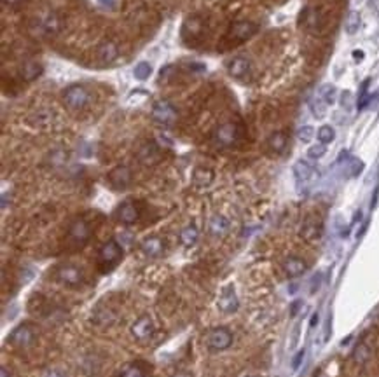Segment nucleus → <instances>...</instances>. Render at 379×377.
I'll return each mask as SVG.
<instances>
[{
	"label": "nucleus",
	"instance_id": "nucleus-1",
	"mask_svg": "<svg viewBox=\"0 0 379 377\" xmlns=\"http://www.w3.org/2000/svg\"><path fill=\"white\" fill-rule=\"evenodd\" d=\"M91 94L89 91L86 89L81 84H74V86H68L65 91H63V101L68 109L72 110H81L84 109L86 105L89 103Z\"/></svg>",
	"mask_w": 379,
	"mask_h": 377
},
{
	"label": "nucleus",
	"instance_id": "nucleus-26",
	"mask_svg": "<svg viewBox=\"0 0 379 377\" xmlns=\"http://www.w3.org/2000/svg\"><path fill=\"white\" fill-rule=\"evenodd\" d=\"M360 25H362V18H360L358 11H350L346 16V21H344V30H346L348 35H353V33L358 32Z\"/></svg>",
	"mask_w": 379,
	"mask_h": 377
},
{
	"label": "nucleus",
	"instance_id": "nucleus-34",
	"mask_svg": "<svg viewBox=\"0 0 379 377\" xmlns=\"http://www.w3.org/2000/svg\"><path fill=\"white\" fill-rule=\"evenodd\" d=\"M51 119H52V112H49V110H40V112L35 114V124H39V126L49 124Z\"/></svg>",
	"mask_w": 379,
	"mask_h": 377
},
{
	"label": "nucleus",
	"instance_id": "nucleus-23",
	"mask_svg": "<svg viewBox=\"0 0 379 377\" xmlns=\"http://www.w3.org/2000/svg\"><path fill=\"white\" fill-rule=\"evenodd\" d=\"M229 231V220L222 215H215L210 220V232L213 236H224Z\"/></svg>",
	"mask_w": 379,
	"mask_h": 377
},
{
	"label": "nucleus",
	"instance_id": "nucleus-30",
	"mask_svg": "<svg viewBox=\"0 0 379 377\" xmlns=\"http://www.w3.org/2000/svg\"><path fill=\"white\" fill-rule=\"evenodd\" d=\"M150 74H152V67H150V63H147V62H140L133 70L135 79H138V81H145V79H149Z\"/></svg>",
	"mask_w": 379,
	"mask_h": 377
},
{
	"label": "nucleus",
	"instance_id": "nucleus-29",
	"mask_svg": "<svg viewBox=\"0 0 379 377\" xmlns=\"http://www.w3.org/2000/svg\"><path fill=\"white\" fill-rule=\"evenodd\" d=\"M318 93H320V100L327 105H332L336 101V87L332 84H323Z\"/></svg>",
	"mask_w": 379,
	"mask_h": 377
},
{
	"label": "nucleus",
	"instance_id": "nucleus-25",
	"mask_svg": "<svg viewBox=\"0 0 379 377\" xmlns=\"http://www.w3.org/2000/svg\"><path fill=\"white\" fill-rule=\"evenodd\" d=\"M116 319H117V316L114 314L111 309H98L93 316L94 325H98V327H111L116 323Z\"/></svg>",
	"mask_w": 379,
	"mask_h": 377
},
{
	"label": "nucleus",
	"instance_id": "nucleus-18",
	"mask_svg": "<svg viewBox=\"0 0 379 377\" xmlns=\"http://www.w3.org/2000/svg\"><path fill=\"white\" fill-rule=\"evenodd\" d=\"M165 250V243L161 241L156 236L152 238H145L142 241V251L147 255V257H159Z\"/></svg>",
	"mask_w": 379,
	"mask_h": 377
},
{
	"label": "nucleus",
	"instance_id": "nucleus-6",
	"mask_svg": "<svg viewBox=\"0 0 379 377\" xmlns=\"http://www.w3.org/2000/svg\"><path fill=\"white\" fill-rule=\"evenodd\" d=\"M211 140H213L215 145L221 147V148L234 145V143H236V140H238V128H236V124L226 123V124L219 126V128L215 129V133H213V136H211Z\"/></svg>",
	"mask_w": 379,
	"mask_h": 377
},
{
	"label": "nucleus",
	"instance_id": "nucleus-41",
	"mask_svg": "<svg viewBox=\"0 0 379 377\" xmlns=\"http://www.w3.org/2000/svg\"><path fill=\"white\" fill-rule=\"evenodd\" d=\"M301 306H302V302H301V300H295V302L290 306V314H292V316H295V314H297V313H299V307H301Z\"/></svg>",
	"mask_w": 379,
	"mask_h": 377
},
{
	"label": "nucleus",
	"instance_id": "nucleus-36",
	"mask_svg": "<svg viewBox=\"0 0 379 377\" xmlns=\"http://www.w3.org/2000/svg\"><path fill=\"white\" fill-rule=\"evenodd\" d=\"M325 152H327V148H325L323 143H318V145L309 147L308 155H309L311 159H320L321 155H325Z\"/></svg>",
	"mask_w": 379,
	"mask_h": 377
},
{
	"label": "nucleus",
	"instance_id": "nucleus-14",
	"mask_svg": "<svg viewBox=\"0 0 379 377\" xmlns=\"http://www.w3.org/2000/svg\"><path fill=\"white\" fill-rule=\"evenodd\" d=\"M138 217H140L138 208H136L133 203H130V201H126V203H123L117 208V219H119V222L124 224V226L135 224L136 220H138Z\"/></svg>",
	"mask_w": 379,
	"mask_h": 377
},
{
	"label": "nucleus",
	"instance_id": "nucleus-32",
	"mask_svg": "<svg viewBox=\"0 0 379 377\" xmlns=\"http://www.w3.org/2000/svg\"><path fill=\"white\" fill-rule=\"evenodd\" d=\"M334 138H336V131L331 126H321V128L318 129V140H320V143H323V145L331 143Z\"/></svg>",
	"mask_w": 379,
	"mask_h": 377
},
{
	"label": "nucleus",
	"instance_id": "nucleus-16",
	"mask_svg": "<svg viewBox=\"0 0 379 377\" xmlns=\"http://www.w3.org/2000/svg\"><path fill=\"white\" fill-rule=\"evenodd\" d=\"M306 262L299 257H289L285 262H283V271L289 278H299L301 274L306 273Z\"/></svg>",
	"mask_w": 379,
	"mask_h": 377
},
{
	"label": "nucleus",
	"instance_id": "nucleus-28",
	"mask_svg": "<svg viewBox=\"0 0 379 377\" xmlns=\"http://www.w3.org/2000/svg\"><path fill=\"white\" fill-rule=\"evenodd\" d=\"M370 356H372V351H370V348L365 342H360V344H357V348L353 349V360H355V363H358V365L367 363Z\"/></svg>",
	"mask_w": 379,
	"mask_h": 377
},
{
	"label": "nucleus",
	"instance_id": "nucleus-9",
	"mask_svg": "<svg viewBox=\"0 0 379 377\" xmlns=\"http://www.w3.org/2000/svg\"><path fill=\"white\" fill-rule=\"evenodd\" d=\"M131 335L135 337V341L138 342H147L152 339L154 335V323L150 319V316L143 314L140 318L135 319V323L131 325Z\"/></svg>",
	"mask_w": 379,
	"mask_h": 377
},
{
	"label": "nucleus",
	"instance_id": "nucleus-7",
	"mask_svg": "<svg viewBox=\"0 0 379 377\" xmlns=\"http://www.w3.org/2000/svg\"><path fill=\"white\" fill-rule=\"evenodd\" d=\"M91 236V229L89 224L82 219H77L70 224V229H68V239H70L72 245L75 246H84L86 243L89 241Z\"/></svg>",
	"mask_w": 379,
	"mask_h": 377
},
{
	"label": "nucleus",
	"instance_id": "nucleus-46",
	"mask_svg": "<svg viewBox=\"0 0 379 377\" xmlns=\"http://www.w3.org/2000/svg\"><path fill=\"white\" fill-rule=\"evenodd\" d=\"M318 323V313H314L313 316H311V321H309V327H314Z\"/></svg>",
	"mask_w": 379,
	"mask_h": 377
},
{
	"label": "nucleus",
	"instance_id": "nucleus-48",
	"mask_svg": "<svg viewBox=\"0 0 379 377\" xmlns=\"http://www.w3.org/2000/svg\"><path fill=\"white\" fill-rule=\"evenodd\" d=\"M248 377H250V375H248Z\"/></svg>",
	"mask_w": 379,
	"mask_h": 377
},
{
	"label": "nucleus",
	"instance_id": "nucleus-43",
	"mask_svg": "<svg viewBox=\"0 0 379 377\" xmlns=\"http://www.w3.org/2000/svg\"><path fill=\"white\" fill-rule=\"evenodd\" d=\"M172 377H192V374H191V372H187V370H179V372H175Z\"/></svg>",
	"mask_w": 379,
	"mask_h": 377
},
{
	"label": "nucleus",
	"instance_id": "nucleus-39",
	"mask_svg": "<svg viewBox=\"0 0 379 377\" xmlns=\"http://www.w3.org/2000/svg\"><path fill=\"white\" fill-rule=\"evenodd\" d=\"M351 101H353V94H351L350 91H343V94H341V105H343L344 109H348V106L351 105Z\"/></svg>",
	"mask_w": 379,
	"mask_h": 377
},
{
	"label": "nucleus",
	"instance_id": "nucleus-3",
	"mask_svg": "<svg viewBox=\"0 0 379 377\" xmlns=\"http://www.w3.org/2000/svg\"><path fill=\"white\" fill-rule=\"evenodd\" d=\"M35 339H37L35 330H33V327L28 325V323H23V325L16 327L9 335V342L14 348H20V349L30 348V346L35 342Z\"/></svg>",
	"mask_w": 379,
	"mask_h": 377
},
{
	"label": "nucleus",
	"instance_id": "nucleus-13",
	"mask_svg": "<svg viewBox=\"0 0 379 377\" xmlns=\"http://www.w3.org/2000/svg\"><path fill=\"white\" fill-rule=\"evenodd\" d=\"M257 30H259V28H257L255 23H252V21H238V23H234V25L231 26L229 35L233 37V39H236V40H246V39H250L252 35H255Z\"/></svg>",
	"mask_w": 379,
	"mask_h": 377
},
{
	"label": "nucleus",
	"instance_id": "nucleus-33",
	"mask_svg": "<svg viewBox=\"0 0 379 377\" xmlns=\"http://www.w3.org/2000/svg\"><path fill=\"white\" fill-rule=\"evenodd\" d=\"M297 136L301 142L308 143V142H311V138L314 136V129L311 128V126H302V128L297 131Z\"/></svg>",
	"mask_w": 379,
	"mask_h": 377
},
{
	"label": "nucleus",
	"instance_id": "nucleus-10",
	"mask_svg": "<svg viewBox=\"0 0 379 377\" xmlns=\"http://www.w3.org/2000/svg\"><path fill=\"white\" fill-rule=\"evenodd\" d=\"M136 157L142 163L143 166H152L159 163L161 159V147L157 145L156 142H147L140 147V150L136 152Z\"/></svg>",
	"mask_w": 379,
	"mask_h": 377
},
{
	"label": "nucleus",
	"instance_id": "nucleus-5",
	"mask_svg": "<svg viewBox=\"0 0 379 377\" xmlns=\"http://www.w3.org/2000/svg\"><path fill=\"white\" fill-rule=\"evenodd\" d=\"M152 119L159 124L172 126L177 121V109L168 100H159L152 105Z\"/></svg>",
	"mask_w": 379,
	"mask_h": 377
},
{
	"label": "nucleus",
	"instance_id": "nucleus-11",
	"mask_svg": "<svg viewBox=\"0 0 379 377\" xmlns=\"http://www.w3.org/2000/svg\"><path fill=\"white\" fill-rule=\"evenodd\" d=\"M107 178H109V184H111L114 189L123 190L131 184V170L128 166H116L111 173L107 175Z\"/></svg>",
	"mask_w": 379,
	"mask_h": 377
},
{
	"label": "nucleus",
	"instance_id": "nucleus-17",
	"mask_svg": "<svg viewBox=\"0 0 379 377\" xmlns=\"http://www.w3.org/2000/svg\"><path fill=\"white\" fill-rule=\"evenodd\" d=\"M229 75L234 79H243L246 74L250 72V62L243 56H236L234 60H231L229 63Z\"/></svg>",
	"mask_w": 379,
	"mask_h": 377
},
{
	"label": "nucleus",
	"instance_id": "nucleus-45",
	"mask_svg": "<svg viewBox=\"0 0 379 377\" xmlns=\"http://www.w3.org/2000/svg\"><path fill=\"white\" fill-rule=\"evenodd\" d=\"M353 56H355V60H363V51H353Z\"/></svg>",
	"mask_w": 379,
	"mask_h": 377
},
{
	"label": "nucleus",
	"instance_id": "nucleus-22",
	"mask_svg": "<svg viewBox=\"0 0 379 377\" xmlns=\"http://www.w3.org/2000/svg\"><path fill=\"white\" fill-rule=\"evenodd\" d=\"M313 173H314V170H313V166L309 165V163H306V161H297L294 165V175H295V178H297L299 182H306V180H309V178L313 177Z\"/></svg>",
	"mask_w": 379,
	"mask_h": 377
},
{
	"label": "nucleus",
	"instance_id": "nucleus-42",
	"mask_svg": "<svg viewBox=\"0 0 379 377\" xmlns=\"http://www.w3.org/2000/svg\"><path fill=\"white\" fill-rule=\"evenodd\" d=\"M98 2H100V6L109 7V9H114V7H116V0H98Z\"/></svg>",
	"mask_w": 379,
	"mask_h": 377
},
{
	"label": "nucleus",
	"instance_id": "nucleus-2",
	"mask_svg": "<svg viewBox=\"0 0 379 377\" xmlns=\"http://www.w3.org/2000/svg\"><path fill=\"white\" fill-rule=\"evenodd\" d=\"M206 344L211 351H224V349L231 348V344H233V334L226 327L211 329L206 335Z\"/></svg>",
	"mask_w": 379,
	"mask_h": 377
},
{
	"label": "nucleus",
	"instance_id": "nucleus-12",
	"mask_svg": "<svg viewBox=\"0 0 379 377\" xmlns=\"http://www.w3.org/2000/svg\"><path fill=\"white\" fill-rule=\"evenodd\" d=\"M217 307L222 311V313H226V314H233V313H236V311H238V307H240V302H238L236 292H234V288H233V287H227L226 290L222 292V295L219 297Z\"/></svg>",
	"mask_w": 379,
	"mask_h": 377
},
{
	"label": "nucleus",
	"instance_id": "nucleus-20",
	"mask_svg": "<svg viewBox=\"0 0 379 377\" xmlns=\"http://www.w3.org/2000/svg\"><path fill=\"white\" fill-rule=\"evenodd\" d=\"M42 65L40 63H37V62H25L21 65V70H20V74H21V79L23 81H33V79H37L39 77L40 74H42Z\"/></svg>",
	"mask_w": 379,
	"mask_h": 377
},
{
	"label": "nucleus",
	"instance_id": "nucleus-40",
	"mask_svg": "<svg viewBox=\"0 0 379 377\" xmlns=\"http://www.w3.org/2000/svg\"><path fill=\"white\" fill-rule=\"evenodd\" d=\"M42 377H67V375L62 370H58V368H47V370H44Z\"/></svg>",
	"mask_w": 379,
	"mask_h": 377
},
{
	"label": "nucleus",
	"instance_id": "nucleus-44",
	"mask_svg": "<svg viewBox=\"0 0 379 377\" xmlns=\"http://www.w3.org/2000/svg\"><path fill=\"white\" fill-rule=\"evenodd\" d=\"M0 377H11V372L7 370L6 367H2V368H0Z\"/></svg>",
	"mask_w": 379,
	"mask_h": 377
},
{
	"label": "nucleus",
	"instance_id": "nucleus-8",
	"mask_svg": "<svg viewBox=\"0 0 379 377\" xmlns=\"http://www.w3.org/2000/svg\"><path fill=\"white\" fill-rule=\"evenodd\" d=\"M82 278H84L82 276V271L77 265L67 264V265H60V267L56 269V280L70 288L79 287V285L82 283Z\"/></svg>",
	"mask_w": 379,
	"mask_h": 377
},
{
	"label": "nucleus",
	"instance_id": "nucleus-37",
	"mask_svg": "<svg viewBox=\"0 0 379 377\" xmlns=\"http://www.w3.org/2000/svg\"><path fill=\"white\" fill-rule=\"evenodd\" d=\"M304 356H306V349H299V351L295 353V356L292 358V370H299V367L302 365Z\"/></svg>",
	"mask_w": 379,
	"mask_h": 377
},
{
	"label": "nucleus",
	"instance_id": "nucleus-35",
	"mask_svg": "<svg viewBox=\"0 0 379 377\" xmlns=\"http://www.w3.org/2000/svg\"><path fill=\"white\" fill-rule=\"evenodd\" d=\"M308 18H306V28L308 30H316L318 25H320V20H318V14L314 11H308Z\"/></svg>",
	"mask_w": 379,
	"mask_h": 377
},
{
	"label": "nucleus",
	"instance_id": "nucleus-38",
	"mask_svg": "<svg viewBox=\"0 0 379 377\" xmlns=\"http://www.w3.org/2000/svg\"><path fill=\"white\" fill-rule=\"evenodd\" d=\"M325 101H316V103H313L311 105V109H313V114H314V117H323L325 116Z\"/></svg>",
	"mask_w": 379,
	"mask_h": 377
},
{
	"label": "nucleus",
	"instance_id": "nucleus-24",
	"mask_svg": "<svg viewBox=\"0 0 379 377\" xmlns=\"http://www.w3.org/2000/svg\"><path fill=\"white\" fill-rule=\"evenodd\" d=\"M321 234V226L316 222V220H306L304 226H302L301 229V236L306 239H309V241H313V239L320 238Z\"/></svg>",
	"mask_w": 379,
	"mask_h": 377
},
{
	"label": "nucleus",
	"instance_id": "nucleus-47",
	"mask_svg": "<svg viewBox=\"0 0 379 377\" xmlns=\"http://www.w3.org/2000/svg\"><path fill=\"white\" fill-rule=\"evenodd\" d=\"M23 0H4V4H9V6H18Z\"/></svg>",
	"mask_w": 379,
	"mask_h": 377
},
{
	"label": "nucleus",
	"instance_id": "nucleus-27",
	"mask_svg": "<svg viewBox=\"0 0 379 377\" xmlns=\"http://www.w3.org/2000/svg\"><path fill=\"white\" fill-rule=\"evenodd\" d=\"M196 241H198V229L194 226H187L180 231V243L184 246L191 248V246L196 245Z\"/></svg>",
	"mask_w": 379,
	"mask_h": 377
},
{
	"label": "nucleus",
	"instance_id": "nucleus-31",
	"mask_svg": "<svg viewBox=\"0 0 379 377\" xmlns=\"http://www.w3.org/2000/svg\"><path fill=\"white\" fill-rule=\"evenodd\" d=\"M121 377H145V370L138 363H128L121 370Z\"/></svg>",
	"mask_w": 379,
	"mask_h": 377
},
{
	"label": "nucleus",
	"instance_id": "nucleus-19",
	"mask_svg": "<svg viewBox=\"0 0 379 377\" xmlns=\"http://www.w3.org/2000/svg\"><path fill=\"white\" fill-rule=\"evenodd\" d=\"M192 182H194V185H198V187H208V185L213 182V171L210 170V168H196L194 173H192Z\"/></svg>",
	"mask_w": 379,
	"mask_h": 377
},
{
	"label": "nucleus",
	"instance_id": "nucleus-4",
	"mask_svg": "<svg viewBox=\"0 0 379 377\" xmlns=\"http://www.w3.org/2000/svg\"><path fill=\"white\" fill-rule=\"evenodd\" d=\"M121 257H123V248L119 246V243L114 241H107L103 246L98 251V262H100L101 267H112V265H116L117 262L121 260Z\"/></svg>",
	"mask_w": 379,
	"mask_h": 377
},
{
	"label": "nucleus",
	"instance_id": "nucleus-15",
	"mask_svg": "<svg viewBox=\"0 0 379 377\" xmlns=\"http://www.w3.org/2000/svg\"><path fill=\"white\" fill-rule=\"evenodd\" d=\"M98 55V62L101 65H111L112 62H116L117 56H119V49L114 42H103V44L98 47L96 51Z\"/></svg>",
	"mask_w": 379,
	"mask_h": 377
},
{
	"label": "nucleus",
	"instance_id": "nucleus-21",
	"mask_svg": "<svg viewBox=\"0 0 379 377\" xmlns=\"http://www.w3.org/2000/svg\"><path fill=\"white\" fill-rule=\"evenodd\" d=\"M267 147L271 148L273 152H276V154H282V152L287 148V135L283 131L273 133V135L267 138Z\"/></svg>",
	"mask_w": 379,
	"mask_h": 377
}]
</instances>
